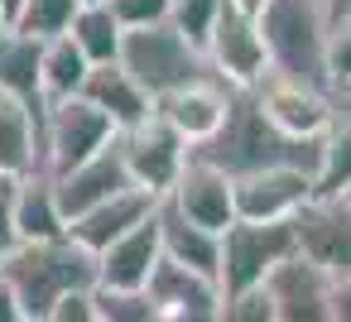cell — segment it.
I'll return each instance as SVG.
<instances>
[{
  "label": "cell",
  "instance_id": "6da1fadb",
  "mask_svg": "<svg viewBox=\"0 0 351 322\" xmlns=\"http://www.w3.org/2000/svg\"><path fill=\"white\" fill-rule=\"evenodd\" d=\"M317 145L322 140H289L284 130L269 125L255 92H236L221 135L212 145H202L197 159L221 169L226 178H245V173H265V169H308L313 173L317 169Z\"/></svg>",
  "mask_w": 351,
  "mask_h": 322
},
{
  "label": "cell",
  "instance_id": "7a4b0ae2",
  "mask_svg": "<svg viewBox=\"0 0 351 322\" xmlns=\"http://www.w3.org/2000/svg\"><path fill=\"white\" fill-rule=\"evenodd\" d=\"M0 274H5L10 288L20 293L29 322H44L73 293H97V255L82 250L73 236L44 240V245H20L5 264H0Z\"/></svg>",
  "mask_w": 351,
  "mask_h": 322
},
{
  "label": "cell",
  "instance_id": "3957f363",
  "mask_svg": "<svg viewBox=\"0 0 351 322\" xmlns=\"http://www.w3.org/2000/svg\"><path fill=\"white\" fill-rule=\"evenodd\" d=\"M327 15L317 0H269L260 15V34H265V53H269V73L289 77V82H308L322 92L332 87L327 73Z\"/></svg>",
  "mask_w": 351,
  "mask_h": 322
},
{
  "label": "cell",
  "instance_id": "277c9868",
  "mask_svg": "<svg viewBox=\"0 0 351 322\" xmlns=\"http://www.w3.org/2000/svg\"><path fill=\"white\" fill-rule=\"evenodd\" d=\"M298 255V231L293 221H236L221 236V293H255L274 279L279 264H289Z\"/></svg>",
  "mask_w": 351,
  "mask_h": 322
},
{
  "label": "cell",
  "instance_id": "5b68a950",
  "mask_svg": "<svg viewBox=\"0 0 351 322\" xmlns=\"http://www.w3.org/2000/svg\"><path fill=\"white\" fill-rule=\"evenodd\" d=\"M121 68L154 97L164 101L169 92L207 77V58L193 39H183L173 25H159V29H130L125 34V49H121Z\"/></svg>",
  "mask_w": 351,
  "mask_h": 322
},
{
  "label": "cell",
  "instance_id": "8992f818",
  "mask_svg": "<svg viewBox=\"0 0 351 322\" xmlns=\"http://www.w3.org/2000/svg\"><path fill=\"white\" fill-rule=\"evenodd\" d=\"M121 140V130L111 125V116H101L87 97L73 101H53L44 106V130H39V154H44V173L63 178L77 164L97 159L101 149H111Z\"/></svg>",
  "mask_w": 351,
  "mask_h": 322
},
{
  "label": "cell",
  "instance_id": "52a82bcc",
  "mask_svg": "<svg viewBox=\"0 0 351 322\" xmlns=\"http://www.w3.org/2000/svg\"><path fill=\"white\" fill-rule=\"evenodd\" d=\"M202 58H207V73L217 82H226L231 92H255L269 77V53H265L260 20L236 15L231 5H226L221 25L212 29V39L202 44Z\"/></svg>",
  "mask_w": 351,
  "mask_h": 322
},
{
  "label": "cell",
  "instance_id": "ba28073f",
  "mask_svg": "<svg viewBox=\"0 0 351 322\" xmlns=\"http://www.w3.org/2000/svg\"><path fill=\"white\" fill-rule=\"evenodd\" d=\"M121 154H125V169H130V183L154 193V197H169V188L178 183V173L188 169L193 149L188 140L154 111L149 121H140L135 130L121 135Z\"/></svg>",
  "mask_w": 351,
  "mask_h": 322
},
{
  "label": "cell",
  "instance_id": "9c48e42d",
  "mask_svg": "<svg viewBox=\"0 0 351 322\" xmlns=\"http://www.w3.org/2000/svg\"><path fill=\"white\" fill-rule=\"evenodd\" d=\"M260 111L269 116L274 130H284L289 140H322L341 111V92H322L308 82H289V77H265L255 87Z\"/></svg>",
  "mask_w": 351,
  "mask_h": 322
},
{
  "label": "cell",
  "instance_id": "30bf717a",
  "mask_svg": "<svg viewBox=\"0 0 351 322\" xmlns=\"http://www.w3.org/2000/svg\"><path fill=\"white\" fill-rule=\"evenodd\" d=\"M298 255L317 264L332 284L351 279V202L346 197H313L298 216Z\"/></svg>",
  "mask_w": 351,
  "mask_h": 322
},
{
  "label": "cell",
  "instance_id": "8fae6325",
  "mask_svg": "<svg viewBox=\"0 0 351 322\" xmlns=\"http://www.w3.org/2000/svg\"><path fill=\"white\" fill-rule=\"evenodd\" d=\"M164 207H173L178 216H188L202 231L226 236V226H236V178H226L221 169H212L193 154L188 169L178 173V183L169 188Z\"/></svg>",
  "mask_w": 351,
  "mask_h": 322
},
{
  "label": "cell",
  "instance_id": "7c38bea8",
  "mask_svg": "<svg viewBox=\"0 0 351 322\" xmlns=\"http://www.w3.org/2000/svg\"><path fill=\"white\" fill-rule=\"evenodd\" d=\"M231 101H236V92L207 73V77H197V82H188V87H178V92H169L164 101H154V111H159V116L188 140V149L197 154L202 145H212V140L221 135V125H226V116H231Z\"/></svg>",
  "mask_w": 351,
  "mask_h": 322
},
{
  "label": "cell",
  "instance_id": "4fadbf2b",
  "mask_svg": "<svg viewBox=\"0 0 351 322\" xmlns=\"http://www.w3.org/2000/svg\"><path fill=\"white\" fill-rule=\"evenodd\" d=\"M313 202L308 169H265L236 178V221H293Z\"/></svg>",
  "mask_w": 351,
  "mask_h": 322
},
{
  "label": "cell",
  "instance_id": "5bb4252c",
  "mask_svg": "<svg viewBox=\"0 0 351 322\" xmlns=\"http://www.w3.org/2000/svg\"><path fill=\"white\" fill-rule=\"evenodd\" d=\"M164 264V236H159V212L121 236L106 255H97V288L101 293H145L149 279Z\"/></svg>",
  "mask_w": 351,
  "mask_h": 322
},
{
  "label": "cell",
  "instance_id": "9a60e30c",
  "mask_svg": "<svg viewBox=\"0 0 351 322\" xmlns=\"http://www.w3.org/2000/svg\"><path fill=\"white\" fill-rule=\"evenodd\" d=\"M145 293H149V303L159 308L164 322H217L221 303H226V293H221L217 279L193 274L183 264H169V260L159 264V274L149 279Z\"/></svg>",
  "mask_w": 351,
  "mask_h": 322
},
{
  "label": "cell",
  "instance_id": "2e32d148",
  "mask_svg": "<svg viewBox=\"0 0 351 322\" xmlns=\"http://www.w3.org/2000/svg\"><path fill=\"white\" fill-rule=\"evenodd\" d=\"M265 288H269V303H274V322H337L332 279L317 264H308L303 255L279 264Z\"/></svg>",
  "mask_w": 351,
  "mask_h": 322
},
{
  "label": "cell",
  "instance_id": "e0dca14e",
  "mask_svg": "<svg viewBox=\"0 0 351 322\" xmlns=\"http://www.w3.org/2000/svg\"><path fill=\"white\" fill-rule=\"evenodd\" d=\"M53 183H58V202H63V212H68V226H73L77 216H87L92 207L111 202L116 193L135 188V183H130V169H125V154H121V140H116L111 149H101L97 159L77 164L73 173L53 178Z\"/></svg>",
  "mask_w": 351,
  "mask_h": 322
},
{
  "label": "cell",
  "instance_id": "ac0fdd59",
  "mask_svg": "<svg viewBox=\"0 0 351 322\" xmlns=\"http://www.w3.org/2000/svg\"><path fill=\"white\" fill-rule=\"evenodd\" d=\"M159 202H164V197H154V193H145V188H125V193H116L111 202H101V207H92L87 216H77V221L68 226V236H73L82 250L106 255L121 236H130L135 226H145V221L159 212Z\"/></svg>",
  "mask_w": 351,
  "mask_h": 322
},
{
  "label": "cell",
  "instance_id": "d6986e66",
  "mask_svg": "<svg viewBox=\"0 0 351 322\" xmlns=\"http://www.w3.org/2000/svg\"><path fill=\"white\" fill-rule=\"evenodd\" d=\"M39 130H44V111L25 106L10 92H0V173H10V178L44 173Z\"/></svg>",
  "mask_w": 351,
  "mask_h": 322
},
{
  "label": "cell",
  "instance_id": "ffe728a7",
  "mask_svg": "<svg viewBox=\"0 0 351 322\" xmlns=\"http://www.w3.org/2000/svg\"><path fill=\"white\" fill-rule=\"evenodd\" d=\"M82 97H87L101 116H111V125H116L121 135L154 116V97H149V92H145V87L121 68V63H111V68H92V77H87V87H82Z\"/></svg>",
  "mask_w": 351,
  "mask_h": 322
},
{
  "label": "cell",
  "instance_id": "44dd1931",
  "mask_svg": "<svg viewBox=\"0 0 351 322\" xmlns=\"http://www.w3.org/2000/svg\"><path fill=\"white\" fill-rule=\"evenodd\" d=\"M15 231H20V245H44V240H63L68 236V212H63L58 183L49 173L20 178V193H15Z\"/></svg>",
  "mask_w": 351,
  "mask_h": 322
},
{
  "label": "cell",
  "instance_id": "7402d4cb",
  "mask_svg": "<svg viewBox=\"0 0 351 322\" xmlns=\"http://www.w3.org/2000/svg\"><path fill=\"white\" fill-rule=\"evenodd\" d=\"M159 236H164V260L169 264H183V269L207 274V279L221 274V236L217 231H202V226H193L188 216H178L173 207L159 202Z\"/></svg>",
  "mask_w": 351,
  "mask_h": 322
},
{
  "label": "cell",
  "instance_id": "603a6c76",
  "mask_svg": "<svg viewBox=\"0 0 351 322\" xmlns=\"http://www.w3.org/2000/svg\"><path fill=\"white\" fill-rule=\"evenodd\" d=\"M0 92L44 111V44L39 39L20 34V29L0 34Z\"/></svg>",
  "mask_w": 351,
  "mask_h": 322
},
{
  "label": "cell",
  "instance_id": "cb8c5ba5",
  "mask_svg": "<svg viewBox=\"0 0 351 322\" xmlns=\"http://www.w3.org/2000/svg\"><path fill=\"white\" fill-rule=\"evenodd\" d=\"M346 193H351V101L341 97V111L317 145L313 197H346Z\"/></svg>",
  "mask_w": 351,
  "mask_h": 322
},
{
  "label": "cell",
  "instance_id": "d4e9b609",
  "mask_svg": "<svg viewBox=\"0 0 351 322\" xmlns=\"http://www.w3.org/2000/svg\"><path fill=\"white\" fill-rule=\"evenodd\" d=\"M87 77H92V63H87V53L73 44V34L44 44V106L82 97Z\"/></svg>",
  "mask_w": 351,
  "mask_h": 322
},
{
  "label": "cell",
  "instance_id": "484cf974",
  "mask_svg": "<svg viewBox=\"0 0 351 322\" xmlns=\"http://www.w3.org/2000/svg\"><path fill=\"white\" fill-rule=\"evenodd\" d=\"M73 44L87 53L92 68H111V63H121L125 29H121V20L111 15V5H82L77 20H73Z\"/></svg>",
  "mask_w": 351,
  "mask_h": 322
},
{
  "label": "cell",
  "instance_id": "4316f807",
  "mask_svg": "<svg viewBox=\"0 0 351 322\" xmlns=\"http://www.w3.org/2000/svg\"><path fill=\"white\" fill-rule=\"evenodd\" d=\"M77 0H25V10L15 15V29L39 39V44H53L63 34H73V20H77Z\"/></svg>",
  "mask_w": 351,
  "mask_h": 322
},
{
  "label": "cell",
  "instance_id": "83f0119b",
  "mask_svg": "<svg viewBox=\"0 0 351 322\" xmlns=\"http://www.w3.org/2000/svg\"><path fill=\"white\" fill-rule=\"evenodd\" d=\"M221 15H226V0H173V29L183 39H193L197 49L212 39Z\"/></svg>",
  "mask_w": 351,
  "mask_h": 322
},
{
  "label": "cell",
  "instance_id": "f1b7e54d",
  "mask_svg": "<svg viewBox=\"0 0 351 322\" xmlns=\"http://www.w3.org/2000/svg\"><path fill=\"white\" fill-rule=\"evenodd\" d=\"M111 15L121 20V29H159L173 25V0H111Z\"/></svg>",
  "mask_w": 351,
  "mask_h": 322
},
{
  "label": "cell",
  "instance_id": "f546056e",
  "mask_svg": "<svg viewBox=\"0 0 351 322\" xmlns=\"http://www.w3.org/2000/svg\"><path fill=\"white\" fill-rule=\"evenodd\" d=\"M97 303H101V322H164L159 308L149 303V293H101L97 288Z\"/></svg>",
  "mask_w": 351,
  "mask_h": 322
},
{
  "label": "cell",
  "instance_id": "4dcf8cb0",
  "mask_svg": "<svg viewBox=\"0 0 351 322\" xmlns=\"http://www.w3.org/2000/svg\"><path fill=\"white\" fill-rule=\"evenodd\" d=\"M327 73L337 92H351V15L327 29Z\"/></svg>",
  "mask_w": 351,
  "mask_h": 322
},
{
  "label": "cell",
  "instance_id": "1f68e13d",
  "mask_svg": "<svg viewBox=\"0 0 351 322\" xmlns=\"http://www.w3.org/2000/svg\"><path fill=\"white\" fill-rule=\"evenodd\" d=\"M217 322H274V303H269V288H255V293H231L221 303V317Z\"/></svg>",
  "mask_w": 351,
  "mask_h": 322
},
{
  "label": "cell",
  "instance_id": "d6a6232c",
  "mask_svg": "<svg viewBox=\"0 0 351 322\" xmlns=\"http://www.w3.org/2000/svg\"><path fill=\"white\" fill-rule=\"evenodd\" d=\"M15 193H20V178L0 173V264H5V260L20 250V231H15Z\"/></svg>",
  "mask_w": 351,
  "mask_h": 322
},
{
  "label": "cell",
  "instance_id": "836d02e7",
  "mask_svg": "<svg viewBox=\"0 0 351 322\" xmlns=\"http://www.w3.org/2000/svg\"><path fill=\"white\" fill-rule=\"evenodd\" d=\"M44 322H101V303H97V293H73Z\"/></svg>",
  "mask_w": 351,
  "mask_h": 322
},
{
  "label": "cell",
  "instance_id": "e575fe53",
  "mask_svg": "<svg viewBox=\"0 0 351 322\" xmlns=\"http://www.w3.org/2000/svg\"><path fill=\"white\" fill-rule=\"evenodd\" d=\"M0 322H29L25 317V303H20V293L10 288L5 274H0Z\"/></svg>",
  "mask_w": 351,
  "mask_h": 322
},
{
  "label": "cell",
  "instance_id": "d590c367",
  "mask_svg": "<svg viewBox=\"0 0 351 322\" xmlns=\"http://www.w3.org/2000/svg\"><path fill=\"white\" fill-rule=\"evenodd\" d=\"M332 312H337V322H351V279L332 284Z\"/></svg>",
  "mask_w": 351,
  "mask_h": 322
},
{
  "label": "cell",
  "instance_id": "8d00e7d4",
  "mask_svg": "<svg viewBox=\"0 0 351 322\" xmlns=\"http://www.w3.org/2000/svg\"><path fill=\"white\" fill-rule=\"evenodd\" d=\"M317 5H322L327 25H337V20H346V15H351V0H317Z\"/></svg>",
  "mask_w": 351,
  "mask_h": 322
},
{
  "label": "cell",
  "instance_id": "74e56055",
  "mask_svg": "<svg viewBox=\"0 0 351 322\" xmlns=\"http://www.w3.org/2000/svg\"><path fill=\"white\" fill-rule=\"evenodd\" d=\"M226 5H231L236 15H250V20H260V15H265V5H269V0H226Z\"/></svg>",
  "mask_w": 351,
  "mask_h": 322
},
{
  "label": "cell",
  "instance_id": "f35d334b",
  "mask_svg": "<svg viewBox=\"0 0 351 322\" xmlns=\"http://www.w3.org/2000/svg\"><path fill=\"white\" fill-rule=\"evenodd\" d=\"M0 5H5V15H10V29H15V15L25 10V0H0Z\"/></svg>",
  "mask_w": 351,
  "mask_h": 322
},
{
  "label": "cell",
  "instance_id": "ab89813d",
  "mask_svg": "<svg viewBox=\"0 0 351 322\" xmlns=\"http://www.w3.org/2000/svg\"><path fill=\"white\" fill-rule=\"evenodd\" d=\"M0 34H10V15H5V5H0Z\"/></svg>",
  "mask_w": 351,
  "mask_h": 322
},
{
  "label": "cell",
  "instance_id": "60d3db41",
  "mask_svg": "<svg viewBox=\"0 0 351 322\" xmlns=\"http://www.w3.org/2000/svg\"><path fill=\"white\" fill-rule=\"evenodd\" d=\"M77 5H111V0H77Z\"/></svg>",
  "mask_w": 351,
  "mask_h": 322
},
{
  "label": "cell",
  "instance_id": "b9f144b4",
  "mask_svg": "<svg viewBox=\"0 0 351 322\" xmlns=\"http://www.w3.org/2000/svg\"><path fill=\"white\" fill-rule=\"evenodd\" d=\"M341 97H346V101H351V92H341Z\"/></svg>",
  "mask_w": 351,
  "mask_h": 322
},
{
  "label": "cell",
  "instance_id": "7bdbcfd3",
  "mask_svg": "<svg viewBox=\"0 0 351 322\" xmlns=\"http://www.w3.org/2000/svg\"><path fill=\"white\" fill-rule=\"evenodd\" d=\"M346 202H351V193H346Z\"/></svg>",
  "mask_w": 351,
  "mask_h": 322
}]
</instances>
